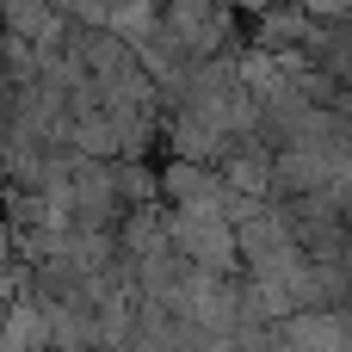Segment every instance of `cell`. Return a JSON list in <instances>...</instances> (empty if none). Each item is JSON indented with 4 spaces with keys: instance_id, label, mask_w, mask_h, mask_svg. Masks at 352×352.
I'll list each match as a JSON object with an SVG mask.
<instances>
[{
    "instance_id": "6da1fadb",
    "label": "cell",
    "mask_w": 352,
    "mask_h": 352,
    "mask_svg": "<svg viewBox=\"0 0 352 352\" xmlns=\"http://www.w3.org/2000/svg\"><path fill=\"white\" fill-rule=\"evenodd\" d=\"M167 31H173V37L204 62L210 50L229 43L235 19H229V0H173V6H167Z\"/></svg>"
},
{
    "instance_id": "7a4b0ae2",
    "label": "cell",
    "mask_w": 352,
    "mask_h": 352,
    "mask_svg": "<svg viewBox=\"0 0 352 352\" xmlns=\"http://www.w3.org/2000/svg\"><path fill=\"white\" fill-rule=\"evenodd\" d=\"M285 340H352V322L346 316H303L285 328Z\"/></svg>"
},
{
    "instance_id": "3957f363",
    "label": "cell",
    "mask_w": 352,
    "mask_h": 352,
    "mask_svg": "<svg viewBox=\"0 0 352 352\" xmlns=\"http://www.w3.org/2000/svg\"><path fill=\"white\" fill-rule=\"evenodd\" d=\"M346 297H352V278H346Z\"/></svg>"
}]
</instances>
